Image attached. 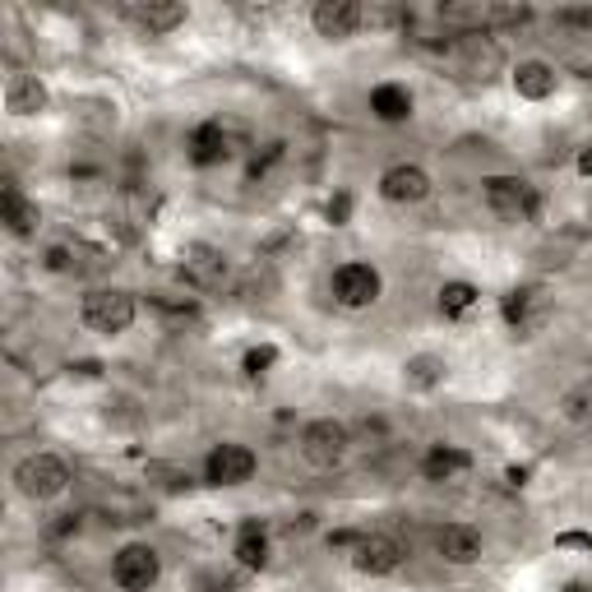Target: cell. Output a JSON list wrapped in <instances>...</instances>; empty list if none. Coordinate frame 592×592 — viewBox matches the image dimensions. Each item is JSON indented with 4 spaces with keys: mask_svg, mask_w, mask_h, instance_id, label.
Here are the masks:
<instances>
[{
    "mask_svg": "<svg viewBox=\"0 0 592 592\" xmlns=\"http://www.w3.org/2000/svg\"><path fill=\"white\" fill-rule=\"evenodd\" d=\"M70 486V467H66V459H56V453H28L24 463L14 467V490L24 500H56L61 490Z\"/></svg>",
    "mask_w": 592,
    "mask_h": 592,
    "instance_id": "1",
    "label": "cell"
},
{
    "mask_svg": "<svg viewBox=\"0 0 592 592\" xmlns=\"http://www.w3.org/2000/svg\"><path fill=\"white\" fill-rule=\"evenodd\" d=\"M79 315H84V324L93 333H126L134 324V315H140V306H134V296L121 292V287H97L84 296V306H79Z\"/></svg>",
    "mask_w": 592,
    "mask_h": 592,
    "instance_id": "2",
    "label": "cell"
},
{
    "mask_svg": "<svg viewBox=\"0 0 592 592\" xmlns=\"http://www.w3.org/2000/svg\"><path fill=\"white\" fill-rule=\"evenodd\" d=\"M329 292H333V301H339L343 310H366V306L380 301L384 279H380V269H375V264L352 260V264H339V269H333Z\"/></svg>",
    "mask_w": 592,
    "mask_h": 592,
    "instance_id": "3",
    "label": "cell"
},
{
    "mask_svg": "<svg viewBox=\"0 0 592 592\" xmlns=\"http://www.w3.org/2000/svg\"><path fill=\"white\" fill-rule=\"evenodd\" d=\"M301 459L310 467H339L347 459V449H352V436H347V426L343 422H333V417H320V422H306L301 426Z\"/></svg>",
    "mask_w": 592,
    "mask_h": 592,
    "instance_id": "4",
    "label": "cell"
},
{
    "mask_svg": "<svg viewBox=\"0 0 592 592\" xmlns=\"http://www.w3.org/2000/svg\"><path fill=\"white\" fill-rule=\"evenodd\" d=\"M347 560L357 575L366 579H389V575H399L403 560H407V550L389 537V532H362L357 546L347 550Z\"/></svg>",
    "mask_w": 592,
    "mask_h": 592,
    "instance_id": "5",
    "label": "cell"
},
{
    "mask_svg": "<svg viewBox=\"0 0 592 592\" xmlns=\"http://www.w3.org/2000/svg\"><path fill=\"white\" fill-rule=\"evenodd\" d=\"M486 209L500 213V218H509V223H528V218H537L542 194L532 190L523 176H490L486 181Z\"/></svg>",
    "mask_w": 592,
    "mask_h": 592,
    "instance_id": "6",
    "label": "cell"
},
{
    "mask_svg": "<svg viewBox=\"0 0 592 592\" xmlns=\"http://www.w3.org/2000/svg\"><path fill=\"white\" fill-rule=\"evenodd\" d=\"M157 575H163V560H157V550L144 542L121 546L111 560V583L121 592H149L157 583Z\"/></svg>",
    "mask_w": 592,
    "mask_h": 592,
    "instance_id": "7",
    "label": "cell"
},
{
    "mask_svg": "<svg viewBox=\"0 0 592 592\" xmlns=\"http://www.w3.org/2000/svg\"><path fill=\"white\" fill-rule=\"evenodd\" d=\"M254 467H260L254 449L227 440V445H213V453L204 459V482L209 486H241L254 477Z\"/></svg>",
    "mask_w": 592,
    "mask_h": 592,
    "instance_id": "8",
    "label": "cell"
},
{
    "mask_svg": "<svg viewBox=\"0 0 592 592\" xmlns=\"http://www.w3.org/2000/svg\"><path fill=\"white\" fill-rule=\"evenodd\" d=\"M500 315H505V324L514 329L519 339H532V333L546 324V315H550V296H546V287H514L505 296Z\"/></svg>",
    "mask_w": 592,
    "mask_h": 592,
    "instance_id": "9",
    "label": "cell"
},
{
    "mask_svg": "<svg viewBox=\"0 0 592 592\" xmlns=\"http://www.w3.org/2000/svg\"><path fill=\"white\" fill-rule=\"evenodd\" d=\"M426 194H430V176H426V167H417V163H393V167L380 176V200H384V204L407 209V204H422Z\"/></svg>",
    "mask_w": 592,
    "mask_h": 592,
    "instance_id": "10",
    "label": "cell"
},
{
    "mask_svg": "<svg viewBox=\"0 0 592 592\" xmlns=\"http://www.w3.org/2000/svg\"><path fill=\"white\" fill-rule=\"evenodd\" d=\"M310 24L320 37H329V43H347V37L366 24V10L357 0H320V5L310 10Z\"/></svg>",
    "mask_w": 592,
    "mask_h": 592,
    "instance_id": "11",
    "label": "cell"
},
{
    "mask_svg": "<svg viewBox=\"0 0 592 592\" xmlns=\"http://www.w3.org/2000/svg\"><path fill=\"white\" fill-rule=\"evenodd\" d=\"M436 550L449 560V565H477L486 556V542H482V532L477 528H467V523H445L436 532Z\"/></svg>",
    "mask_w": 592,
    "mask_h": 592,
    "instance_id": "12",
    "label": "cell"
},
{
    "mask_svg": "<svg viewBox=\"0 0 592 592\" xmlns=\"http://www.w3.org/2000/svg\"><path fill=\"white\" fill-rule=\"evenodd\" d=\"M126 14H130V24L144 28L149 37H163V33L181 28L186 19H190V10L181 5V0H149V5H126Z\"/></svg>",
    "mask_w": 592,
    "mask_h": 592,
    "instance_id": "13",
    "label": "cell"
},
{
    "mask_svg": "<svg viewBox=\"0 0 592 592\" xmlns=\"http://www.w3.org/2000/svg\"><path fill=\"white\" fill-rule=\"evenodd\" d=\"M0 223H5L14 236H33L37 227H43V209H37L24 190H19V181L0 186Z\"/></svg>",
    "mask_w": 592,
    "mask_h": 592,
    "instance_id": "14",
    "label": "cell"
},
{
    "mask_svg": "<svg viewBox=\"0 0 592 592\" xmlns=\"http://www.w3.org/2000/svg\"><path fill=\"white\" fill-rule=\"evenodd\" d=\"M186 149H190V163L194 167H218V163H227V157H232V140H227V130L218 121L194 126Z\"/></svg>",
    "mask_w": 592,
    "mask_h": 592,
    "instance_id": "15",
    "label": "cell"
},
{
    "mask_svg": "<svg viewBox=\"0 0 592 592\" xmlns=\"http://www.w3.org/2000/svg\"><path fill=\"white\" fill-rule=\"evenodd\" d=\"M47 84L37 74H14L10 84H5V111L10 116H37V111H47Z\"/></svg>",
    "mask_w": 592,
    "mask_h": 592,
    "instance_id": "16",
    "label": "cell"
},
{
    "mask_svg": "<svg viewBox=\"0 0 592 592\" xmlns=\"http://www.w3.org/2000/svg\"><path fill=\"white\" fill-rule=\"evenodd\" d=\"M472 467V453L459 449V445H430L426 449V459H422V472H426V482H453L459 472Z\"/></svg>",
    "mask_w": 592,
    "mask_h": 592,
    "instance_id": "17",
    "label": "cell"
},
{
    "mask_svg": "<svg viewBox=\"0 0 592 592\" xmlns=\"http://www.w3.org/2000/svg\"><path fill=\"white\" fill-rule=\"evenodd\" d=\"M514 93L528 97V103H546L556 93V70L546 61H519L514 66Z\"/></svg>",
    "mask_w": 592,
    "mask_h": 592,
    "instance_id": "18",
    "label": "cell"
},
{
    "mask_svg": "<svg viewBox=\"0 0 592 592\" xmlns=\"http://www.w3.org/2000/svg\"><path fill=\"white\" fill-rule=\"evenodd\" d=\"M370 111H375V121H384V126H399L412 116V93L403 84H380L370 93Z\"/></svg>",
    "mask_w": 592,
    "mask_h": 592,
    "instance_id": "19",
    "label": "cell"
},
{
    "mask_svg": "<svg viewBox=\"0 0 592 592\" xmlns=\"http://www.w3.org/2000/svg\"><path fill=\"white\" fill-rule=\"evenodd\" d=\"M232 556H236V565H241V569H264L269 565V532L260 523H246L241 537H236Z\"/></svg>",
    "mask_w": 592,
    "mask_h": 592,
    "instance_id": "20",
    "label": "cell"
},
{
    "mask_svg": "<svg viewBox=\"0 0 592 592\" xmlns=\"http://www.w3.org/2000/svg\"><path fill=\"white\" fill-rule=\"evenodd\" d=\"M560 417L575 426H592V380H579L560 393Z\"/></svg>",
    "mask_w": 592,
    "mask_h": 592,
    "instance_id": "21",
    "label": "cell"
},
{
    "mask_svg": "<svg viewBox=\"0 0 592 592\" xmlns=\"http://www.w3.org/2000/svg\"><path fill=\"white\" fill-rule=\"evenodd\" d=\"M403 380H407L412 389H436V384L445 380V362L430 357V352H422V357L403 362Z\"/></svg>",
    "mask_w": 592,
    "mask_h": 592,
    "instance_id": "22",
    "label": "cell"
},
{
    "mask_svg": "<svg viewBox=\"0 0 592 592\" xmlns=\"http://www.w3.org/2000/svg\"><path fill=\"white\" fill-rule=\"evenodd\" d=\"M472 306H477V287L472 283H445L440 287V315H449V320H463V315H472Z\"/></svg>",
    "mask_w": 592,
    "mask_h": 592,
    "instance_id": "23",
    "label": "cell"
},
{
    "mask_svg": "<svg viewBox=\"0 0 592 592\" xmlns=\"http://www.w3.org/2000/svg\"><path fill=\"white\" fill-rule=\"evenodd\" d=\"M273 362H279V347H269V343H264V347H250V352H246L241 370L250 375V380H260V375H269V370H273Z\"/></svg>",
    "mask_w": 592,
    "mask_h": 592,
    "instance_id": "24",
    "label": "cell"
},
{
    "mask_svg": "<svg viewBox=\"0 0 592 592\" xmlns=\"http://www.w3.org/2000/svg\"><path fill=\"white\" fill-rule=\"evenodd\" d=\"M283 149H287V144L273 140V144H264V153H254V163H250V181H260V176H269V167H279V163H283Z\"/></svg>",
    "mask_w": 592,
    "mask_h": 592,
    "instance_id": "25",
    "label": "cell"
},
{
    "mask_svg": "<svg viewBox=\"0 0 592 592\" xmlns=\"http://www.w3.org/2000/svg\"><path fill=\"white\" fill-rule=\"evenodd\" d=\"M324 213H329V223H333V227H343V223L352 218V194H347V190H339V194L329 200V209H324Z\"/></svg>",
    "mask_w": 592,
    "mask_h": 592,
    "instance_id": "26",
    "label": "cell"
},
{
    "mask_svg": "<svg viewBox=\"0 0 592 592\" xmlns=\"http://www.w3.org/2000/svg\"><path fill=\"white\" fill-rule=\"evenodd\" d=\"M556 546L560 550H592V537H588V532H560Z\"/></svg>",
    "mask_w": 592,
    "mask_h": 592,
    "instance_id": "27",
    "label": "cell"
},
{
    "mask_svg": "<svg viewBox=\"0 0 592 592\" xmlns=\"http://www.w3.org/2000/svg\"><path fill=\"white\" fill-rule=\"evenodd\" d=\"M43 264H47L51 273H66V269H70V250H66V246H51Z\"/></svg>",
    "mask_w": 592,
    "mask_h": 592,
    "instance_id": "28",
    "label": "cell"
},
{
    "mask_svg": "<svg viewBox=\"0 0 592 592\" xmlns=\"http://www.w3.org/2000/svg\"><path fill=\"white\" fill-rule=\"evenodd\" d=\"M505 477H509V486H523V482H528V467H509Z\"/></svg>",
    "mask_w": 592,
    "mask_h": 592,
    "instance_id": "29",
    "label": "cell"
},
{
    "mask_svg": "<svg viewBox=\"0 0 592 592\" xmlns=\"http://www.w3.org/2000/svg\"><path fill=\"white\" fill-rule=\"evenodd\" d=\"M579 176H592V149L579 153Z\"/></svg>",
    "mask_w": 592,
    "mask_h": 592,
    "instance_id": "30",
    "label": "cell"
},
{
    "mask_svg": "<svg viewBox=\"0 0 592 592\" xmlns=\"http://www.w3.org/2000/svg\"><path fill=\"white\" fill-rule=\"evenodd\" d=\"M565 592H592V588H588V583H569Z\"/></svg>",
    "mask_w": 592,
    "mask_h": 592,
    "instance_id": "31",
    "label": "cell"
},
{
    "mask_svg": "<svg viewBox=\"0 0 592 592\" xmlns=\"http://www.w3.org/2000/svg\"><path fill=\"white\" fill-rule=\"evenodd\" d=\"M583 19H588V24H592V10H588V14H583Z\"/></svg>",
    "mask_w": 592,
    "mask_h": 592,
    "instance_id": "32",
    "label": "cell"
}]
</instances>
